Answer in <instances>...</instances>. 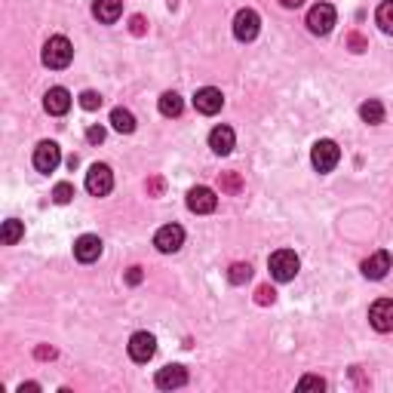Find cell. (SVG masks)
<instances>
[{"label": "cell", "mask_w": 393, "mask_h": 393, "mask_svg": "<svg viewBox=\"0 0 393 393\" xmlns=\"http://www.w3.org/2000/svg\"><path fill=\"white\" fill-rule=\"evenodd\" d=\"M360 117L366 120V123H384V105H381L378 99H369V101H362L360 105Z\"/></svg>", "instance_id": "cell-20"}, {"label": "cell", "mask_w": 393, "mask_h": 393, "mask_svg": "<svg viewBox=\"0 0 393 393\" xmlns=\"http://www.w3.org/2000/svg\"><path fill=\"white\" fill-rule=\"evenodd\" d=\"M120 13H123V0H96V4H92V16L105 25H114Z\"/></svg>", "instance_id": "cell-17"}, {"label": "cell", "mask_w": 393, "mask_h": 393, "mask_svg": "<svg viewBox=\"0 0 393 393\" xmlns=\"http://www.w3.org/2000/svg\"><path fill=\"white\" fill-rule=\"evenodd\" d=\"M71 59H74V46H71L68 37L59 34V37H50V40H46V46H43V65L46 68L62 71V68L71 65Z\"/></svg>", "instance_id": "cell-1"}, {"label": "cell", "mask_w": 393, "mask_h": 393, "mask_svg": "<svg viewBox=\"0 0 393 393\" xmlns=\"http://www.w3.org/2000/svg\"><path fill=\"white\" fill-rule=\"evenodd\" d=\"M298 390H326V381L316 378V375H307V378L298 381Z\"/></svg>", "instance_id": "cell-27"}, {"label": "cell", "mask_w": 393, "mask_h": 393, "mask_svg": "<svg viewBox=\"0 0 393 393\" xmlns=\"http://www.w3.org/2000/svg\"><path fill=\"white\" fill-rule=\"evenodd\" d=\"M52 200L59 203V206H65V203H71L74 200V184H68V182H59L52 188Z\"/></svg>", "instance_id": "cell-25"}, {"label": "cell", "mask_w": 393, "mask_h": 393, "mask_svg": "<svg viewBox=\"0 0 393 393\" xmlns=\"http://www.w3.org/2000/svg\"><path fill=\"white\" fill-rule=\"evenodd\" d=\"M209 148L218 157H224V154H231L233 151V129L231 126H215L212 133H209Z\"/></svg>", "instance_id": "cell-18"}, {"label": "cell", "mask_w": 393, "mask_h": 393, "mask_svg": "<svg viewBox=\"0 0 393 393\" xmlns=\"http://www.w3.org/2000/svg\"><path fill=\"white\" fill-rule=\"evenodd\" d=\"M182 111H184V101H182L179 92H163L160 96V114L163 117H179Z\"/></svg>", "instance_id": "cell-22"}, {"label": "cell", "mask_w": 393, "mask_h": 393, "mask_svg": "<svg viewBox=\"0 0 393 393\" xmlns=\"http://www.w3.org/2000/svg\"><path fill=\"white\" fill-rule=\"evenodd\" d=\"M80 108H83V111H96V108H101V96H99V92H92V89H87V92L80 96Z\"/></svg>", "instance_id": "cell-26"}, {"label": "cell", "mask_w": 393, "mask_h": 393, "mask_svg": "<svg viewBox=\"0 0 393 393\" xmlns=\"http://www.w3.org/2000/svg\"><path fill=\"white\" fill-rule=\"evenodd\" d=\"M43 108H46V114H52V117L68 114V111H71V92L65 87H52L43 96Z\"/></svg>", "instance_id": "cell-14"}, {"label": "cell", "mask_w": 393, "mask_h": 393, "mask_svg": "<svg viewBox=\"0 0 393 393\" xmlns=\"http://www.w3.org/2000/svg\"><path fill=\"white\" fill-rule=\"evenodd\" d=\"M142 277H145L142 267H129V270H126V283H129V286H138V283H142Z\"/></svg>", "instance_id": "cell-29"}, {"label": "cell", "mask_w": 393, "mask_h": 393, "mask_svg": "<svg viewBox=\"0 0 393 393\" xmlns=\"http://www.w3.org/2000/svg\"><path fill=\"white\" fill-rule=\"evenodd\" d=\"M25 237V224L16 221V218H6L4 221V231H0V240H4V246H16L18 240Z\"/></svg>", "instance_id": "cell-21"}, {"label": "cell", "mask_w": 393, "mask_h": 393, "mask_svg": "<svg viewBox=\"0 0 393 393\" xmlns=\"http://www.w3.org/2000/svg\"><path fill=\"white\" fill-rule=\"evenodd\" d=\"M133 31L135 34H145V18L142 16H133Z\"/></svg>", "instance_id": "cell-33"}, {"label": "cell", "mask_w": 393, "mask_h": 393, "mask_svg": "<svg viewBox=\"0 0 393 393\" xmlns=\"http://www.w3.org/2000/svg\"><path fill=\"white\" fill-rule=\"evenodd\" d=\"M228 279L233 286H243V283H249L252 279V267L249 265H243V261H237V265H231V270H228Z\"/></svg>", "instance_id": "cell-24"}, {"label": "cell", "mask_w": 393, "mask_h": 393, "mask_svg": "<svg viewBox=\"0 0 393 393\" xmlns=\"http://www.w3.org/2000/svg\"><path fill=\"white\" fill-rule=\"evenodd\" d=\"M111 126L117 129V133H135V117H133V111H126V108H114L111 111Z\"/></svg>", "instance_id": "cell-19"}, {"label": "cell", "mask_w": 393, "mask_h": 393, "mask_svg": "<svg viewBox=\"0 0 393 393\" xmlns=\"http://www.w3.org/2000/svg\"><path fill=\"white\" fill-rule=\"evenodd\" d=\"M157 353V338L151 332H135L133 338H129V357L135 362H148Z\"/></svg>", "instance_id": "cell-12"}, {"label": "cell", "mask_w": 393, "mask_h": 393, "mask_svg": "<svg viewBox=\"0 0 393 393\" xmlns=\"http://www.w3.org/2000/svg\"><path fill=\"white\" fill-rule=\"evenodd\" d=\"M188 384V369L184 366H163L160 372H157V387L160 390H179V387H184Z\"/></svg>", "instance_id": "cell-15"}, {"label": "cell", "mask_w": 393, "mask_h": 393, "mask_svg": "<svg viewBox=\"0 0 393 393\" xmlns=\"http://www.w3.org/2000/svg\"><path fill=\"white\" fill-rule=\"evenodd\" d=\"M274 289H270V286H261L258 289V304H267V301H274Z\"/></svg>", "instance_id": "cell-30"}, {"label": "cell", "mask_w": 393, "mask_h": 393, "mask_svg": "<svg viewBox=\"0 0 393 393\" xmlns=\"http://www.w3.org/2000/svg\"><path fill=\"white\" fill-rule=\"evenodd\" d=\"M59 163H62V148L55 145V142H40L34 148V170L37 172H55L59 170Z\"/></svg>", "instance_id": "cell-7"}, {"label": "cell", "mask_w": 393, "mask_h": 393, "mask_svg": "<svg viewBox=\"0 0 393 393\" xmlns=\"http://www.w3.org/2000/svg\"><path fill=\"white\" fill-rule=\"evenodd\" d=\"M37 393V390H40V384H34V381H28V384H22V387H18V393Z\"/></svg>", "instance_id": "cell-34"}, {"label": "cell", "mask_w": 393, "mask_h": 393, "mask_svg": "<svg viewBox=\"0 0 393 393\" xmlns=\"http://www.w3.org/2000/svg\"><path fill=\"white\" fill-rule=\"evenodd\" d=\"M390 265H393V261H390V252H384V249H381V252H372V255L362 261V277H366V279H384L387 270H390Z\"/></svg>", "instance_id": "cell-16"}, {"label": "cell", "mask_w": 393, "mask_h": 393, "mask_svg": "<svg viewBox=\"0 0 393 393\" xmlns=\"http://www.w3.org/2000/svg\"><path fill=\"white\" fill-rule=\"evenodd\" d=\"M338 160H341V148L335 145L332 138H320V142L314 145L311 163H314L316 172H332L335 166H338Z\"/></svg>", "instance_id": "cell-3"}, {"label": "cell", "mask_w": 393, "mask_h": 393, "mask_svg": "<svg viewBox=\"0 0 393 393\" xmlns=\"http://www.w3.org/2000/svg\"><path fill=\"white\" fill-rule=\"evenodd\" d=\"M34 357H37V360H52V357H55V350H52V348H37V350H34Z\"/></svg>", "instance_id": "cell-32"}, {"label": "cell", "mask_w": 393, "mask_h": 393, "mask_svg": "<svg viewBox=\"0 0 393 393\" xmlns=\"http://www.w3.org/2000/svg\"><path fill=\"white\" fill-rule=\"evenodd\" d=\"M224 105V96H221V89H215V87H203V89H196V96H194V108L200 111V114L206 117H212V114H218Z\"/></svg>", "instance_id": "cell-11"}, {"label": "cell", "mask_w": 393, "mask_h": 393, "mask_svg": "<svg viewBox=\"0 0 393 393\" xmlns=\"http://www.w3.org/2000/svg\"><path fill=\"white\" fill-rule=\"evenodd\" d=\"M279 4H283V6H289V9H295V6H301L304 0H279Z\"/></svg>", "instance_id": "cell-35"}, {"label": "cell", "mask_w": 393, "mask_h": 393, "mask_svg": "<svg viewBox=\"0 0 393 393\" xmlns=\"http://www.w3.org/2000/svg\"><path fill=\"white\" fill-rule=\"evenodd\" d=\"M111 188H114V172H111V166H105V163L89 166V172H87V191L92 196H105V194H111Z\"/></svg>", "instance_id": "cell-6"}, {"label": "cell", "mask_w": 393, "mask_h": 393, "mask_svg": "<svg viewBox=\"0 0 393 393\" xmlns=\"http://www.w3.org/2000/svg\"><path fill=\"white\" fill-rule=\"evenodd\" d=\"M258 28H261V18H258L255 9H240V13L233 16V37H237L240 43L255 40Z\"/></svg>", "instance_id": "cell-4"}, {"label": "cell", "mask_w": 393, "mask_h": 393, "mask_svg": "<svg viewBox=\"0 0 393 393\" xmlns=\"http://www.w3.org/2000/svg\"><path fill=\"white\" fill-rule=\"evenodd\" d=\"M375 22H378V28H381L384 34H393V0H384V4L378 6Z\"/></svg>", "instance_id": "cell-23"}, {"label": "cell", "mask_w": 393, "mask_h": 393, "mask_svg": "<svg viewBox=\"0 0 393 393\" xmlns=\"http://www.w3.org/2000/svg\"><path fill=\"white\" fill-rule=\"evenodd\" d=\"M267 267H270V277H274L277 283H289V279H295L301 261H298V255H295L292 249H277L274 255H270Z\"/></svg>", "instance_id": "cell-2"}, {"label": "cell", "mask_w": 393, "mask_h": 393, "mask_svg": "<svg viewBox=\"0 0 393 393\" xmlns=\"http://www.w3.org/2000/svg\"><path fill=\"white\" fill-rule=\"evenodd\" d=\"M335 6L332 4H316L307 9V28H311V34H329L332 31V25H335Z\"/></svg>", "instance_id": "cell-5"}, {"label": "cell", "mask_w": 393, "mask_h": 393, "mask_svg": "<svg viewBox=\"0 0 393 393\" xmlns=\"http://www.w3.org/2000/svg\"><path fill=\"white\" fill-rule=\"evenodd\" d=\"M99 255H101V240L96 233L77 237V243H74V258L83 261V265H92V261H99Z\"/></svg>", "instance_id": "cell-13"}, {"label": "cell", "mask_w": 393, "mask_h": 393, "mask_svg": "<svg viewBox=\"0 0 393 393\" xmlns=\"http://www.w3.org/2000/svg\"><path fill=\"white\" fill-rule=\"evenodd\" d=\"M369 323L378 332H393V298H378L369 307Z\"/></svg>", "instance_id": "cell-9"}, {"label": "cell", "mask_w": 393, "mask_h": 393, "mask_svg": "<svg viewBox=\"0 0 393 393\" xmlns=\"http://www.w3.org/2000/svg\"><path fill=\"white\" fill-rule=\"evenodd\" d=\"M184 243V231L179 224H163L160 231L154 233V246L163 252V255H172V252H179Z\"/></svg>", "instance_id": "cell-8"}, {"label": "cell", "mask_w": 393, "mask_h": 393, "mask_svg": "<svg viewBox=\"0 0 393 393\" xmlns=\"http://www.w3.org/2000/svg\"><path fill=\"white\" fill-rule=\"evenodd\" d=\"M87 142L89 145H101V142H105V129H101V126H89L87 129Z\"/></svg>", "instance_id": "cell-28"}, {"label": "cell", "mask_w": 393, "mask_h": 393, "mask_svg": "<svg viewBox=\"0 0 393 393\" xmlns=\"http://www.w3.org/2000/svg\"><path fill=\"white\" fill-rule=\"evenodd\" d=\"M215 206H218V196H215L212 188H206V184H200V188H191L188 191V209L196 212V215H209L215 212Z\"/></svg>", "instance_id": "cell-10"}, {"label": "cell", "mask_w": 393, "mask_h": 393, "mask_svg": "<svg viewBox=\"0 0 393 393\" xmlns=\"http://www.w3.org/2000/svg\"><path fill=\"white\" fill-rule=\"evenodd\" d=\"M221 188H228V191H240V179L233 172L224 175V182H221Z\"/></svg>", "instance_id": "cell-31"}]
</instances>
